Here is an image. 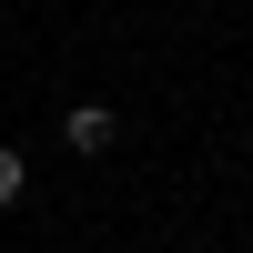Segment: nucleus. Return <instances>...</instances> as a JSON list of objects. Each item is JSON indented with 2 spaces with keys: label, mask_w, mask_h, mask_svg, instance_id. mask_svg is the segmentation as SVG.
<instances>
[{
  "label": "nucleus",
  "mask_w": 253,
  "mask_h": 253,
  "mask_svg": "<svg viewBox=\"0 0 253 253\" xmlns=\"http://www.w3.org/2000/svg\"><path fill=\"white\" fill-rule=\"evenodd\" d=\"M112 132H122L112 101H71V122H61V142H71V152H112Z\"/></svg>",
  "instance_id": "nucleus-1"
},
{
  "label": "nucleus",
  "mask_w": 253,
  "mask_h": 253,
  "mask_svg": "<svg viewBox=\"0 0 253 253\" xmlns=\"http://www.w3.org/2000/svg\"><path fill=\"white\" fill-rule=\"evenodd\" d=\"M20 182H31V162H20L10 142H0V213H10V203H20Z\"/></svg>",
  "instance_id": "nucleus-2"
}]
</instances>
